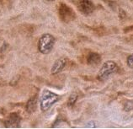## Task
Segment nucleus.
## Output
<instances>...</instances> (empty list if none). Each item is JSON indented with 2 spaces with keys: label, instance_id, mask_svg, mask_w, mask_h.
I'll use <instances>...</instances> for the list:
<instances>
[{
  "label": "nucleus",
  "instance_id": "1",
  "mask_svg": "<svg viewBox=\"0 0 133 129\" xmlns=\"http://www.w3.org/2000/svg\"><path fill=\"white\" fill-rule=\"evenodd\" d=\"M59 100V95L50 90L45 89L41 95L40 99V106L41 110L42 111H47L53 105L57 102Z\"/></svg>",
  "mask_w": 133,
  "mask_h": 129
},
{
  "label": "nucleus",
  "instance_id": "2",
  "mask_svg": "<svg viewBox=\"0 0 133 129\" xmlns=\"http://www.w3.org/2000/svg\"><path fill=\"white\" fill-rule=\"evenodd\" d=\"M55 44V38L51 34H44L38 41V49L43 54L49 53Z\"/></svg>",
  "mask_w": 133,
  "mask_h": 129
},
{
  "label": "nucleus",
  "instance_id": "3",
  "mask_svg": "<svg viewBox=\"0 0 133 129\" xmlns=\"http://www.w3.org/2000/svg\"><path fill=\"white\" fill-rule=\"evenodd\" d=\"M117 70V64L113 61H106L104 62L102 67L100 68L99 74H98V78L103 80L108 78L110 74Z\"/></svg>",
  "mask_w": 133,
  "mask_h": 129
},
{
  "label": "nucleus",
  "instance_id": "4",
  "mask_svg": "<svg viewBox=\"0 0 133 129\" xmlns=\"http://www.w3.org/2000/svg\"><path fill=\"white\" fill-rule=\"evenodd\" d=\"M59 16L61 20L65 23H68L75 19V13L74 11L65 3H61L59 7Z\"/></svg>",
  "mask_w": 133,
  "mask_h": 129
},
{
  "label": "nucleus",
  "instance_id": "5",
  "mask_svg": "<svg viewBox=\"0 0 133 129\" xmlns=\"http://www.w3.org/2000/svg\"><path fill=\"white\" fill-rule=\"evenodd\" d=\"M78 10L84 15H90L94 10V5L89 0H80L78 3Z\"/></svg>",
  "mask_w": 133,
  "mask_h": 129
},
{
  "label": "nucleus",
  "instance_id": "6",
  "mask_svg": "<svg viewBox=\"0 0 133 129\" xmlns=\"http://www.w3.org/2000/svg\"><path fill=\"white\" fill-rule=\"evenodd\" d=\"M66 64V59L65 57L58 58L51 67V74H57L58 73H60L62 69L65 68Z\"/></svg>",
  "mask_w": 133,
  "mask_h": 129
},
{
  "label": "nucleus",
  "instance_id": "7",
  "mask_svg": "<svg viewBox=\"0 0 133 129\" xmlns=\"http://www.w3.org/2000/svg\"><path fill=\"white\" fill-rule=\"evenodd\" d=\"M20 122V118L18 116V114L13 113L10 115V117L8 118L6 121L7 127H18Z\"/></svg>",
  "mask_w": 133,
  "mask_h": 129
},
{
  "label": "nucleus",
  "instance_id": "8",
  "mask_svg": "<svg viewBox=\"0 0 133 129\" xmlns=\"http://www.w3.org/2000/svg\"><path fill=\"white\" fill-rule=\"evenodd\" d=\"M87 61L90 65H98L101 62V57L99 54L96 53V52H91L89 55Z\"/></svg>",
  "mask_w": 133,
  "mask_h": 129
},
{
  "label": "nucleus",
  "instance_id": "9",
  "mask_svg": "<svg viewBox=\"0 0 133 129\" xmlns=\"http://www.w3.org/2000/svg\"><path fill=\"white\" fill-rule=\"evenodd\" d=\"M36 106H37V98L36 97H33L31 98L27 103L26 106V109L28 112H34L36 110Z\"/></svg>",
  "mask_w": 133,
  "mask_h": 129
},
{
  "label": "nucleus",
  "instance_id": "10",
  "mask_svg": "<svg viewBox=\"0 0 133 129\" xmlns=\"http://www.w3.org/2000/svg\"><path fill=\"white\" fill-rule=\"evenodd\" d=\"M77 99H78V95H76V94H72V95L70 96V98L68 100V106H73L74 103L76 102Z\"/></svg>",
  "mask_w": 133,
  "mask_h": 129
},
{
  "label": "nucleus",
  "instance_id": "11",
  "mask_svg": "<svg viewBox=\"0 0 133 129\" xmlns=\"http://www.w3.org/2000/svg\"><path fill=\"white\" fill-rule=\"evenodd\" d=\"M127 65L129 68H133V54L130 55L129 57H127Z\"/></svg>",
  "mask_w": 133,
  "mask_h": 129
},
{
  "label": "nucleus",
  "instance_id": "12",
  "mask_svg": "<svg viewBox=\"0 0 133 129\" xmlns=\"http://www.w3.org/2000/svg\"><path fill=\"white\" fill-rule=\"evenodd\" d=\"M49 1H52V0H49Z\"/></svg>",
  "mask_w": 133,
  "mask_h": 129
}]
</instances>
